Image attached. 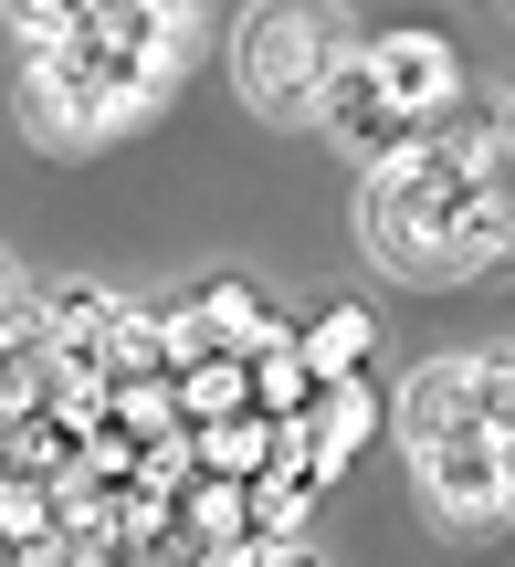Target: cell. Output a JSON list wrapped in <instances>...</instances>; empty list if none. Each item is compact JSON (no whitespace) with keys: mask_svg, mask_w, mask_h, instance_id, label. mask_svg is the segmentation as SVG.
<instances>
[{"mask_svg":"<svg viewBox=\"0 0 515 567\" xmlns=\"http://www.w3.org/2000/svg\"><path fill=\"white\" fill-rule=\"evenodd\" d=\"M453 210H463V189L432 179L421 147L379 158V179H369V243H379V264L411 274V284H453Z\"/></svg>","mask_w":515,"mask_h":567,"instance_id":"obj_1","label":"cell"},{"mask_svg":"<svg viewBox=\"0 0 515 567\" xmlns=\"http://www.w3.org/2000/svg\"><path fill=\"white\" fill-rule=\"evenodd\" d=\"M337 74V32L316 11H253L243 21V95L264 116H306Z\"/></svg>","mask_w":515,"mask_h":567,"instance_id":"obj_2","label":"cell"},{"mask_svg":"<svg viewBox=\"0 0 515 567\" xmlns=\"http://www.w3.org/2000/svg\"><path fill=\"white\" fill-rule=\"evenodd\" d=\"M189 32H200V21L158 11V0H95V11H74V42H63V53H84L95 74H116L126 95H147L168 63H189Z\"/></svg>","mask_w":515,"mask_h":567,"instance_id":"obj_3","label":"cell"},{"mask_svg":"<svg viewBox=\"0 0 515 567\" xmlns=\"http://www.w3.org/2000/svg\"><path fill=\"white\" fill-rule=\"evenodd\" d=\"M147 95H126L116 74H95L84 53H32V126L53 147H84V137H105V126H126Z\"/></svg>","mask_w":515,"mask_h":567,"instance_id":"obj_4","label":"cell"},{"mask_svg":"<svg viewBox=\"0 0 515 567\" xmlns=\"http://www.w3.org/2000/svg\"><path fill=\"white\" fill-rule=\"evenodd\" d=\"M358 63H369V84L390 95V116L411 126V137L463 105V63H453V42H442V32H390V42H369Z\"/></svg>","mask_w":515,"mask_h":567,"instance_id":"obj_5","label":"cell"},{"mask_svg":"<svg viewBox=\"0 0 515 567\" xmlns=\"http://www.w3.org/2000/svg\"><path fill=\"white\" fill-rule=\"evenodd\" d=\"M411 147H421V168H432V179H453V189H495V179H505V116H484V105L432 116Z\"/></svg>","mask_w":515,"mask_h":567,"instance_id":"obj_6","label":"cell"},{"mask_svg":"<svg viewBox=\"0 0 515 567\" xmlns=\"http://www.w3.org/2000/svg\"><path fill=\"white\" fill-rule=\"evenodd\" d=\"M400 442H411V463H421V452H442V442H495V431L474 421V389H463V358L421 368V379L400 389Z\"/></svg>","mask_w":515,"mask_h":567,"instance_id":"obj_7","label":"cell"},{"mask_svg":"<svg viewBox=\"0 0 515 567\" xmlns=\"http://www.w3.org/2000/svg\"><path fill=\"white\" fill-rule=\"evenodd\" d=\"M316 116H327V126H337V137H348V147H358L369 168L411 147V126L390 116V95L369 84V63H358V53H337V74H327V95H316Z\"/></svg>","mask_w":515,"mask_h":567,"instance_id":"obj_8","label":"cell"},{"mask_svg":"<svg viewBox=\"0 0 515 567\" xmlns=\"http://www.w3.org/2000/svg\"><path fill=\"white\" fill-rule=\"evenodd\" d=\"M421 494H432L453 526H495L505 505V473H495V442H442V452H421Z\"/></svg>","mask_w":515,"mask_h":567,"instance_id":"obj_9","label":"cell"},{"mask_svg":"<svg viewBox=\"0 0 515 567\" xmlns=\"http://www.w3.org/2000/svg\"><path fill=\"white\" fill-rule=\"evenodd\" d=\"M295 431H306V463H316V484H327V473L379 431V389H369V379H327V389L306 400V421H295Z\"/></svg>","mask_w":515,"mask_h":567,"instance_id":"obj_10","label":"cell"},{"mask_svg":"<svg viewBox=\"0 0 515 567\" xmlns=\"http://www.w3.org/2000/svg\"><path fill=\"white\" fill-rule=\"evenodd\" d=\"M32 316H42V337H53V358H63V368H95V358H105V337H116V316H126V305L105 295V284H53V295H42Z\"/></svg>","mask_w":515,"mask_h":567,"instance_id":"obj_11","label":"cell"},{"mask_svg":"<svg viewBox=\"0 0 515 567\" xmlns=\"http://www.w3.org/2000/svg\"><path fill=\"white\" fill-rule=\"evenodd\" d=\"M274 431H285V421L231 410V421H200V431H189V452H200L210 484H264V473H274Z\"/></svg>","mask_w":515,"mask_h":567,"instance_id":"obj_12","label":"cell"},{"mask_svg":"<svg viewBox=\"0 0 515 567\" xmlns=\"http://www.w3.org/2000/svg\"><path fill=\"white\" fill-rule=\"evenodd\" d=\"M105 431H126V442H179V379H105Z\"/></svg>","mask_w":515,"mask_h":567,"instance_id":"obj_13","label":"cell"},{"mask_svg":"<svg viewBox=\"0 0 515 567\" xmlns=\"http://www.w3.org/2000/svg\"><path fill=\"white\" fill-rule=\"evenodd\" d=\"M243 368H253V410H264V421H306V400L327 389L306 358H295V326H285V337H264Z\"/></svg>","mask_w":515,"mask_h":567,"instance_id":"obj_14","label":"cell"},{"mask_svg":"<svg viewBox=\"0 0 515 567\" xmlns=\"http://www.w3.org/2000/svg\"><path fill=\"white\" fill-rule=\"evenodd\" d=\"M295 358L316 368V379H358V358H369V305H327V316L295 326Z\"/></svg>","mask_w":515,"mask_h":567,"instance_id":"obj_15","label":"cell"},{"mask_svg":"<svg viewBox=\"0 0 515 567\" xmlns=\"http://www.w3.org/2000/svg\"><path fill=\"white\" fill-rule=\"evenodd\" d=\"M306 505H316V484H285V473L243 484V547H295L306 536Z\"/></svg>","mask_w":515,"mask_h":567,"instance_id":"obj_16","label":"cell"},{"mask_svg":"<svg viewBox=\"0 0 515 567\" xmlns=\"http://www.w3.org/2000/svg\"><path fill=\"white\" fill-rule=\"evenodd\" d=\"M231 410H253V368L243 358H189L179 368V421H231Z\"/></svg>","mask_w":515,"mask_h":567,"instance_id":"obj_17","label":"cell"},{"mask_svg":"<svg viewBox=\"0 0 515 567\" xmlns=\"http://www.w3.org/2000/svg\"><path fill=\"white\" fill-rule=\"evenodd\" d=\"M0 547H11V557L53 547V484H21V473H0Z\"/></svg>","mask_w":515,"mask_h":567,"instance_id":"obj_18","label":"cell"},{"mask_svg":"<svg viewBox=\"0 0 515 567\" xmlns=\"http://www.w3.org/2000/svg\"><path fill=\"white\" fill-rule=\"evenodd\" d=\"M463 389H474V421H484V431H515V347L463 358Z\"/></svg>","mask_w":515,"mask_h":567,"instance_id":"obj_19","label":"cell"},{"mask_svg":"<svg viewBox=\"0 0 515 567\" xmlns=\"http://www.w3.org/2000/svg\"><path fill=\"white\" fill-rule=\"evenodd\" d=\"M21 305H32V295H21V274H11V252H0V326H11Z\"/></svg>","mask_w":515,"mask_h":567,"instance_id":"obj_20","label":"cell"},{"mask_svg":"<svg viewBox=\"0 0 515 567\" xmlns=\"http://www.w3.org/2000/svg\"><path fill=\"white\" fill-rule=\"evenodd\" d=\"M253 567H316L306 547H253Z\"/></svg>","mask_w":515,"mask_h":567,"instance_id":"obj_21","label":"cell"},{"mask_svg":"<svg viewBox=\"0 0 515 567\" xmlns=\"http://www.w3.org/2000/svg\"><path fill=\"white\" fill-rule=\"evenodd\" d=\"M495 473H505V505H515V431H495Z\"/></svg>","mask_w":515,"mask_h":567,"instance_id":"obj_22","label":"cell"},{"mask_svg":"<svg viewBox=\"0 0 515 567\" xmlns=\"http://www.w3.org/2000/svg\"><path fill=\"white\" fill-rule=\"evenodd\" d=\"M505 137H515V105H505Z\"/></svg>","mask_w":515,"mask_h":567,"instance_id":"obj_23","label":"cell"}]
</instances>
